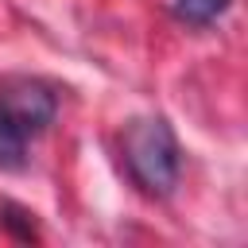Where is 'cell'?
<instances>
[{
    "instance_id": "2",
    "label": "cell",
    "mask_w": 248,
    "mask_h": 248,
    "mask_svg": "<svg viewBox=\"0 0 248 248\" xmlns=\"http://www.w3.org/2000/svg\"><path fill=\"white\" fill-rule=\"evenodd\" d=\"M120 155H124L132 182L143 194L167 198L178 186L182 151H178V140L163 116H136L120 136Z\"/></svg>"
},
{
    "instance_id": "4",
    "label": "cell",
    "mask_w": 248,
    "mask_h": 248,
    "mask_svg": "<svg viewBox=\"0 0 248 248\" xmlns=\"http://www.w3.org/2000/svg\"><path fill=\"white\" fill-rule=\"evenodd\" d=\"M0 225L16 236V240H39V229H35V213L16 205V202H0Z\"/></svg>"
},
{
    "instance_id": "1",
    "label": "cell",
    "mask_w": 248,
    "mask_h": 248,
    "mask_svg": "<svg viewBox=\"0 0 248 248\" xmlns=\"http://www.w3.org/2000/svg\"><path fill=\"white\" fill-rule=\"evenodd\" d=\"M58 97L39 78L0 81V167L19 170L27 163V143L54 124Z\"/></svg>"
},
{
    "instance_id": "3",
    "label": "cell",
    "mask_w": 248,
    "mask_h": 248,
    "mask_svg": "<svg viewBox=\"0 0 248 248\" xmlns=\"http://www.w3.org/2000/svg\"><path fill=\"white\" fill-rule=\"evenodd\" d=\"M229 4H232V0H174L170 8H174V16H178L182 23H190V27H209L217 16H225Z\"/></svg>"
}]
</instances>
